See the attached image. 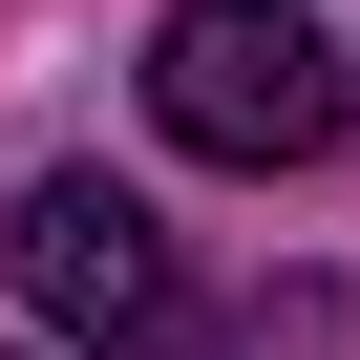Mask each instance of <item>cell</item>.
Listing matches in <instances>:
<instances>
[{
    "instance_id": "1",
    "label": "cell",
    "mask_w": 360,
    "mask_h": 360,
    "mask_svg": "<svg viewBox=\"0 0 360 360\" xmlns=\"http://www.w3.org/2000/svg\"><path fill=\"white\" fill-rule=\"evenodd\" d=\"M339 43L297 22V0H169L148 22V127L169 148H212V169H318L339 148Z\"/></svg>"
},
{
    "instance_id": "2",
    "label": "cell",
    "mask_w": 360,
    "mask_h": 360,
    "mask_svg": "<svg viewBox=\"0 0 360 360\" xmlns=\"http://www.w3.org/2000/svg\"><path fill=\"white\" fill-rule=\"evenodd\" d=\"M22 297L64 339H106V360H169V339H191V276H169L148 191H106V169H43V191H22Z\"/></svg>"
}]
</instances>
